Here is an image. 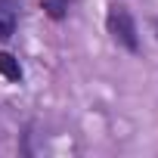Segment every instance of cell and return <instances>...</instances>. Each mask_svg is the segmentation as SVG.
<instances>
[{"label": "cell", "instance_id": "6da1fadb", "mask_svg": "<svg viewBox=\"0 0 158 158\" xmlns=\"http://www.w3.org/2000/svg\"><path fill=\"white\" fill-rule=\"evenodd\" d=\"M106 28L112 34V40L118 47H124L127 53H136L139 50V34H136V22L130 16V10L124 3H112L109 13H106Z\"/></svg>", "mask_w": 158, "mask_h": 158}, {"label": "cell", "instance_id": "5b68a950", "mask_svg": "<svg viewBox=\"0 0 158 158\" xmlns=\"http://www.w3.org/2000/svg\"><path fill=\"white\" fill-rule=\"evenodd\" d=\"M155 34H158V22H155Z\"/></svg>", "mask_w": 158, "mask_h": 158}, {"label": "cell", "instance_id": "7a4b0ae2", "mask_svg": "<svg viewBox=\"0 0 158 158\" xmlns=\"http://www.w3.org/2000/svg\"><path fill=\"white\" fill-rule=\"evenodd\" d=\"M16 22H19V3L0 0V40H10L16 34Z\"/></svg>", "mask_w": 158, "mask_h": 158}, {"label": "cell", "instance_id": "277c9868", "mask_svg": "<svg viewBox=\"0 0 158 158\" xmlns=\"http://www.w3.org/2000/svg\"><path fill=\"white\" fill-rule=\"evenodd\" d=\"M40 6H44V13L50 16V19H65L68 16V6H71V0H40Z\"/></svg>", "mask_w": 158, "mask_h": 158}, {"label": "cell", "instance_id": "3957f363", "mask_svg": "<svg viewBox=\"0 0 158 158\" xmlns=\"http://www.w3.org/2000/svg\"><path fill=\"white\" fill-rule=\"evenodd\" d=\"M0 74H3L6 81H13V84L22 81V65H19V59L13 53H0Z\"/></svg>", "mask_w": 158, "mask_h": 158}]
</instances>
